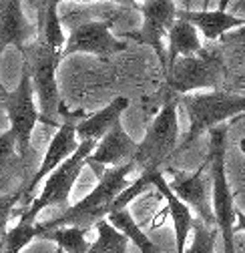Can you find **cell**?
<instances>
[{
	"mask_svg": "<svg viewBox=\"0 0 245 253\" xmlns=\"http://www.w3.org/2000/svg\"><path fill=\"white\" fill-rule=\"evenodd\" d=\"M169 48H167V71L175 60L185 58V56H195L203 50L201 37L197 33V28L185 20L177 18L167 35Z\"/></svg>",
	"mask_w": 245,
	"mask_h": 253,
	"instance_id": "ac0fdd59",
	"label": "cell"
},
{
	"mask_svg": "<svg viewBox=\"0 0 245 253\" xmlns=\"http://www.w3.org/2000/svg\"><path fill=\"white\" fill-rule=\"evenodd\" d=\"M135 165L129 163L125 167H113L109 171L103 173V177L99 179V183L95 185V189L90 191L82 201H79L77 205H71L67 211H63L60 215L37 223V239L41 233L56 229V227H79L88 231L90 227H95L99 221L107 219V215L113 211V203L115 199L121 195V191L125 189L127 177L129 173H133Z\"/></svg>",
	"mask_w": 245,
	"mask_h": 253,
	"instance_id": "6da1fadb",
	"label": "cell"
},
{
	"mask_svg": "<svg viewBox=\"0 0 245 253\" xmlns=\"http://www.w3.org/2000/svg\"><path fill=\"white\" fill-rule=\"evenodd\" d=\"M63 60V52H56L50 46H46L42 41L35 39L28 44L26 52L22 54V65L28 69L30 83H33L35 94L39 99V113L41 121L48 126L58 129L60 126V94L56 84V69Z\"/></svg>",
	"mask_w": 245,
	"mask_h": 253,
	"instance_id": "5b68a950",
	"label": "cell"
},
{
	"mask_svg": "<svg viewBox=\"0 0 245 253\" xmlns=\"http://www.w3.org/2000/svg\"><path fill=\"white\" fill-rule=\"evenodd\" d=\"M127 48V42L121 37L113 35L111 20H82L73 26L67 37L63 58L69 54H93L99 58H111Z\"/></svg>",
	"mask_w": 245,
	"mask_h": 253,
	"instance_id": "8fae6325",
	"label": "cell"
},
{
	"mask_svg": "<svg viewBox=\"0 0 245 253\" xmlns=\"http://www.w3.org/2000/svg\"><path fill=\"white\" fill-rule=\"evenodd\" d=\"M4 239V251L6 253H20L30 241L37 239V225L35 223H18L6 231Z\"/></svg>",
	"mask_w": 245,
	"mask_h": 253,
	"instance_id": "cb8c5ba5",
	"label": "cell"
},
{
	"mask_svg": "<svg viewBox=\"0 0 245 253\" xmlns=\"http://www.w3.org/2000/svg\"><path fill=\"white\" fill-rule=\"evenodd\" d=\"M56 253H65V251L63 249H56Z\"/></svg>",
	"mask_w": 245,
	"mask_h": 253,
	"instance_id": "d6a6232c",
	"label": "cell"
},
{
	"mask_svg": "<svg viewBox=\"0 0 245 253\" xmlns=\"http://www.w3.org/2000/svg\"><path fill=\"white\" fill-rule=\"evenodd\" d=\"M60 115H63V123H60V126L56 129V135L50 139L48 147H46V153L42 157V163L41 167L37 169V173L33 175V179H30L24 187H22V203L20 205H30L33 203V195L37 191V187L54 171L58 169L60 165H63L69 157L79 149V139H77V123L79 119H82L84 115L81 113H69L65 111V107L60 109Z\"/></svg>",
	"mask_w": 245,
	"mask_h": 253,
	"instance_id": "30bf717a",
	"label": "cell"
},
{
	"mask_svg": "<svg viewBox=\"0 0 245 253\" xmlns=\"http://www.w3.org/2000/svg\"><path fill=\"white\" fill-rule=\"evenodd\" d=\"M107 221L117 229L125 235L129 241H133L141 253H157V247L153 245V241L149 239V235L139 227V223L133 219L129 209H121V211H111L107 215Z\"/></svg>",
	"mask_w": 245,
	"mask_h": 253,
	"instance_id": "ffe728a7",
	"label": "cell"
},
{
	"mask_svg": "<svg viewBox=\"0 0 245 253\" xmlns=\"http://www.w3.org/2000/svg\"><path fill=\"white\" fill-rule=\"evenodd\" d=\"M239 149H241V153L245 155V139H241V141H239Z\"/></svg>",
	"mask_w": 245,
	"mask_h": 253,
	"instance_id": "f546056e",
	"label": "cell"
},
{
	"mask_svg": "<svg viewBox=\"0 0 245 253\" xmlns=\"http://www.w3.org/2000/svg\"><path fill=\"white\" fill-rule=\"evenodd\" d=\"M22 203V187L10 195H0V237H4L8 231V221L16 209V205Z\"/></svg>",
	"mask_w": 245,
	"mask_h": 253,
	"instance_id": "484cf974",
	"label": "cell"
},
{
	"mask_svg": "<svg viewBox=\"0 0 245 253\" xmlns=\"http://www.w3.org/2000/svg\"><path fill=\"white\" fill-rule=\"evenodd\" d=\"M97 143L95 141H81L79 143V149L69 157V159L60 165L58 169H54L46 179H44V185H42V191L39 197L33 199L22 213H20V221L22 223H35L37 215L46 209V207H58L60 213L67 211L71 205H69V199H71V191H73V185L77 183L81 171L84 169L86 165V159L88 155L95 151Z\"/></svg>",
	"mask_w": 245,
	"mask_h": 253,
	"instance_id": "8992f818",
	"label": "cell"
},
{
	"mask_svg": "<svg viewBox=\"0 0 245 253\" xmlns=\"http://www.w3.org/2000/svg\"><path fill=\"white\" fill-rule=\"evenodd\" d=\"M227 8V0L219 2L217 10H187V8H177V18L185 20L197 28V33L209 41L211 44L219 42L227 33L239 28L245 24V20L233 16Z\"/></svg>",
	"mask_w": 245,
	"mask_h": 253,
	"instance_id": "5bb4252c",
	"label": "cell"
},
{
	"mask_svg": "<svg viewBox=\"0 0 245 253\" xmlns=\"http://www.w3.org/2000/svg\"><path fill=\"white\" fill-rule=\"evenodd\" d=\"M14 157H18V151H16V139L10 131H4L0 133V171L6 169Z\"/></svg>",
	"mask_w": 245,
	"mask_h": 253,
	"instance_id": "4316f807",
	"label": "cell"
},
{
	"mask_svg": "<svg viewBox=\"0 0 245 253\" xmlns=\"http://www.w3.org/2000/svg\"><path fill=\"white\" fill-rule=\"evenodd\" d=\"M133 8H137L143 16L141 28L135 33H125L121 39H133L139 44H147L155 50L161 69L167 73V50H165V39L173 22L177 20V4L171 0H145V2H133Z\"/></svg>",
	"mask_w": 245,
	"mask_h": 253,
	"instance_id": "9c48e42d",
	"label": "cell"
},
{
	"mask_svg": "<svg viewBox=\"0 0 245 253\" xmlns=\"http://www.w3.org/2000/svg\"><path fill=\"white\" fill-rule=\"evenodd\" d=\"M167 185L191 209V213H197L205 227L217 229L211 207V181L207 173V163H203L195 173H173V179L167 181Z\"/></svg>",
	"mask_w": 245,
	"mask_h": 253,
	"instance_id": "7c38bea8",
	"label": "cell"
},
{
	"mask_svg": "<svg viewBox=\"0 0 245 253\" xmlns=\"http://www.w3.org/2000/svg\"><path fill=\"white\" fill-rule=\"evenodd\" d=\"M225 149H227V125L209 131L207 173L211 181V207L215 215V227L223 239L225 253L235 251V203L225 175Z\"/></svg>",
	"mask_w": 245,
	"mask_h": 253,
	"instance_id": "7a4b0ae2",
	"label": "cell"
},
{
	"mask_svg": "<svg viewBox=\"0 0 245 253\" xmlns=\"http://www.w3.org/2000/svg\"><path fill=\"white\" fill-rule=\"evenodd\" d=\"M219 50L223 52L227 67H231V62L237 67V71L245 69V24L227 33L219 41Z\"/></svg>",
	"mask_w": 245,
	"mask_h": 253,
	"instance_id": "603a6c76",
	"label": "cell"
},
{
	"mask_svg": "<svg viewBox=\"0 0 245 253\" xmlns=\"http://www.w3.org/2000/svg\"><path fill=\"white\" fill-rule=\"evenodd\" d=\"M39 10V26H37V39L42 41L56 52H63L67 44V35L63 30V20L58 14V2H42Z\"/></svg>",
	"mask_w": 245,
	"mask_h": 253,
	"instance_id": "d6986e66",
	"label": "cell"
},
{
	"mask_svg": "<svg viewBox=\"0 0 245 253\" xmlns=\"http://www.w3.org/2000/svg\"><path fill=\"white\" fill-rule=\"evenodd\" d=\"M231 69L219 46L211 44L195 56H185L175 60L165 73V88L179 97L193 94L199 88L223 90L229 81Z\"/></svg>",
	"mask_w": 245,
	"mask_h": 253,
	"instance_id": "3957f363",
	"label": "cell"
},
{
	"mask_svg": "<svg viewBox=\"0 0 245 253\" xmlns=\"http://www.w3.org/2000/svg\"><path fill=\"white\" fill-rule=\"evenodd\" d=\"M151 187H155L157 191L165 197V201H167L169 215H171V221H173V231H175V251L177 253H185L189 231H193L197 219L193 217L191 209L169 189V185H167V181H165V177H163L161 171L153 173Z\"/></svg>",
	"mask_w": 245,
	"mask_h": 253,
	"instance_id": "2e32d148",
	"label": "cell"
},
{
	"mask_svg": "<svg viewBox=\"0 0 245 253\" xmlns=\"http://www.w3.org/2000/svg\"><path fill=\"white\" fill-rule=\"evenodd\" d=\"M245 231V213H241L239 209L235 211V233Z\"/></svg>",
	"mask_w": 245,
	"mask_h": 253,
	"instance_id": "f1b7e54d",
	"label": "cell"
},
{
	"mask_svg": "<svg viewBox=\"0 0 245 253\" xmlns=\"http://www.w3.org/2000/svg\"><path fill=\"white\" fill-rule=\"evenodd\" d=\"M129 99L127 97H117L113 99L105 109L93 113V115H84L77 123V139L81 141H95L99 143L113 126L121 121V115L129 109Z\"/></svg>",
	"mask_w": 245,
	"mask_h": 253,
	"instance_id": "e0dca14e",
	"label": "cell"
},
{
	"mask_svg": "<svg viewBox=\"0 0 245 253\" xmlns=\"http://www.w3.org/2000/svg\"><path fill=\"white\" fill-rule=\"evenodd\" d=\"M223 90L235 92V94H245V69H241V71H231L229 81H227V84H225Z\"/></svg>",
	"mask_w": 245,
	"mask_h": 253,
	"instance_id": "83f0119b",
	"label": "cell"
},
{
	"mask_svg": "<svg viewBox=\"0 0 245 253\" xmlns=\"http://www.w3.org/2000/svg\"><path fill=\"white\" fill-rule=\"evenodd\" d=\"M39 239L54 241L58 249L65 253H88L90 243L86 241V231L79 227H56L39 235Z\"/></svg>",
	"mask_w": 245,
	"mask_h": 253,
	"instance_id": "44dd1931",
	"label": "cell"
},
{
	"mask_svg": "<svg viewBox=\"0 0 245 253\" xmlns=\"http://www.w3.org/2000/svg\"><path fill=\"white\" fill-rule=\"evenodd\" d=\"M219 231L205 227L201 221L197 219V223L193 227V241L185 249V253H215V241H217Z\"/></svg>",
	"mask_w": 245,
	"mask_h": 253,
	"instance_id": "d4e9b609",
	"label": "cell"
},
{
	"mask_svg": "<svg viewBox=\"0 0 245 253\" xmlns=\"http://www.w3.org/2000/svg\"><path fill=\"white\" fill-rule=\"evenodd\" d=\"M95 229H97V239L95 243H90L88 253H127L129 239L121 231H117L107 219L99 221Z\"/></svg>",
	"mask_w": 245,
	"mask_h": 253,
	"instance_id": "7402d4cb",
	"label": "cell"
},
{
	"mask_svg": "<svg viewBox=\"0 0 245 253\" xmlns=\"http://www.w3.org/2000/svg\"><path fill=\"white\" fill-rule=\"evenodd\" d=\"M181 105L187 113L189 126L179 143V149H187L203 133H209L225 125L229 119H239L245 115V94H235L227 90L193 92L181 97Z\"/></svg>",
	"mask_w": 245,
	"mask_h": 253,
	"instance_id": "277c9868",
	"label": "cell"
},
{
	"mask_svg": "<svg viewBox=\"0 0 245 253\" xmlns=\"http://www.w3.org/2000/svg\"><path fill=\"white\" fill-rule=\"evenodd\" d=\"M0 107L6 111V117L10 121V133L16 139V151L18 159L26 161L28 151H30V139H33V131L37 123L41 121L39 107L35 103V88L30 83L28 69L22 65L20 81L14 90H0Z\"/></svg>",
	"mask_w": 245,
	"mask_h": 253,
	"instance_id": "ba28073f",
	"label": "cell"
},
{
	"mask_svg": "<svg viewBox=\"0 0 245 253\" xmlns=\"http://www.w3.org/2000/svg\"><path fill=\"white\" fill-rule=\"evenodd\" d=\"M4 88V84H2V81H0V90H2Z\"/></svg>",
	"mask_w": 245,
	"mask_h": 253,
	"instance_id": "1f68e13d",
	"label": "cell"
},
{
	"mask_svg": "<svg viewBox=\"0 0 245 253\" xmlns=\"http://www.w3.org/2000/svg\"><path fill=\"white\" fill-rule=\"evenodd\" d=\"M177 99L167 101L157 117L153 119L141 143H137V153L133 165L139 173L161 171L163 163L179 149V115Z\"/></svg>",
	"mask_w": 245,
	"mask_h": 253,
	"instance_id": "52a82bcc",
	"label": "cell"
},
{
	"mask_svg": "<svg viewBox=\"0 0 245 253\" xmlns=\"http://www.w3.org/2000/svg\"><path fill=\"white\" fill-rule=\"evenodd\" d=\"M35 39L37 28L26 20L22 2L2 0L0 2V54L6 46H14L20 50V54H24Z\"/></svg>",
	"mask_w": 245,
	"mask_h": 253,
	"instance_id": "9a60e30c",
	"label": "cell"
},
{
	"mask_svg": "<svg viewBox=\"0 0 245 253\" xmlns=\"http://www.w3.org/2000/svg\"><path fill=\"white\" fill-rule=\"evenodd\" d=\"M135 153H137V141L125 131V126L119 121L97 143L95 151L88 155L86 163L95 167H125L133 163Z\"/></svg>",
	"mask_w": 245,
	"mask_h": 253,
	"instance_id": "4fadbf2b",
	"label": "cell"
},
{
	"mask_svg": "<svg viewBox=\"0 0 245 253\" xmlns=\"http://www.w3.org/2000/svg\"><path fill=\"white\" fill-rule=\"evenodd\" d=\"M0 253H6V251H4V239H2V237H0Z\"/></svg>",
	"mask_w": 245,
	"mask_h": 253,
	"instance_id": "4dcf8cb0",
	"label": "cell"
}]
</instances>
